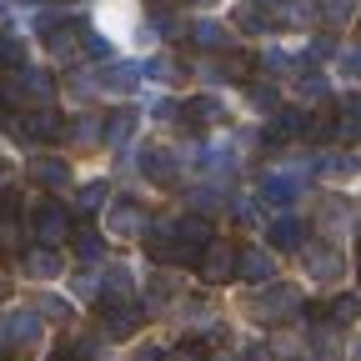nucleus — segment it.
I'll use <instances>...</instances> for the list:
<instances>
[{
    "label": "nucleus",
    "mask_w": 361,
    "mask_h": 361,
    "mask_svg": "<svg viewBox=\"0 0 361 361\" xmlns=\"http://www.w3.org/2000/svg\"><path fill=\"white\" fill-rule=\"evenodd\" d=\"M30 231H35L40 246H61V241L71 236V211L56 206V201H45V206L35 211V221H30Z\"/></svg>",
    "instance_id": "f257e3e1"
},
{
    "label": "nucleus",
    "mask_w": 361,
    "mask_h": 361,
    "mask_svg": "<svg viewBox=\"0 0 361 361\" xmlns=\"http://www.w3.org/2000/svg\"><path fill=\"white\" fill-rule=\"evenodd\" d=\"M236 256H241V251H231L226 241H211V246L201 251V261H196V271H201V281H211V286H221V281H231V271H236Z\"/></svg>",
    "instance_id": "f03ea898"
},
{
    "label": "nucleus",
    "mask_w": 361,
    "mask_h": 361,
    "mask_svg": "<svg viewBox=\"0 0 361 361\" xmlns=\"http://www.w3.org/2000/svg\"><path fill=\"white\" fill-rule=\"evenodd\" d=\"M301 306V296L291 291V286H276L271 281L266 291H256V316H271V322H281V316H291Z\"/></svg>",
    "instance_id": "7ed1b4c3"
},
{
    "label": "nucleus",
    "mask_w": 361,
    "mask_h": 361,
    "mask_svg": "<svg viewBox=\"0 0 361 361\" xmlns=\"http://www.w3.org/2000/svg\"><path fill=\"white\" fill-rule=\"evenodd\" d=\"M0 341H6V346H30V341H40V322H35V311L0 316Z\"/></svg>",
    "instance_id": "20e7f679"
},
{
    "label": "nucleus",
    "mask_w": 361,
    "mask_h": 361,
    "mask_svg": "<svg viewBox=\"0 0 361 361\" xmlns=\"http://www.w3.org/2000/svg\"><path fill=\"white\" fill-rule=\"evenodd\" d=\"M135 326H141V306H135V301H111V306H106V336H111V341L130 336Z\"/></svg>",
    "instance_id": "39448f33"
},
{
    "label": "nucleus",
    "mask_w": 361,
    "mask_h": 361,
    "mask_svg": "<svg viewBox=\"0 0 361 361\" xmlns=\"http://www.w3.org/2000/svg\"><path fill=\"white\" fill-rule=\"evenodd\" d=\"M180 116H186V126H191V130H206V126H216L226 111H221V101H216V96H196V101L180 106Z\"/></svg>",
    "instance_id": "423d86ee"
},
{
    "label": "nucleus",
    "mask_w": 361,
    "mask_h": 361,
    "mask_svg": "<svg viewBox=\"0 0 361 361\" xmlns=\"http://www.w3.org/2000/svg\"><path fill=\"white\" fill-rule=\"evenodd\" d=\"M141 171H146L151 180H161V186H171V180H176V156H171L166 146H146V151H141Z\"/></svg>",
    "instance_id": "0eeeda50"
},
{
    "label": "nucleus",
    "mask_w": 361,
    "mask_h": 361,
    "mask_svg": "<svg viewBox=\"0 0 361 361\" xmlns=\"http://www.w3.org/2000/svg\"><path fill=\"white\" fill-rule=\"evenodd\" d=\"M61 135V116L56 111H35L20 121V141H56Z\"/></svg>",
    "instance_id": "6e6552de"
},
{
    "label": "nucleus",
    "mask_w": 361,
    "mask_h": 361,
    "mask_svg": "<svg viewBox=\"0 0 361 361\" xmlns=\"http://www.w3.org/2000/svg\"><path fill=\"white\" fill-rule=\"evenodd\" d=\"M236 271H241V281H256V286L276 281V276H271V256L266 251H241L236 256Z\"/></svg>",
    "instance_id": "1a4fd4ad"
},
{
    "label": "nucleus",
    "mask_w": 361,
    "mask_h": 361,
    "mask_svg": "<svg viewBox=\"0 0 361 361\" xmlns=\"http://www.w3.org/2000/svg\"><path fill=\"white\" fill-rule=\"evenodd\" d=\"M296 191H301V186H296L291 176H266V180H261L266 206H291V201H296Z\"/></svg>",
    "instance_id": "9d476101"
},
{
    "label": "nucleus",
    "mask_w": 361,
    "mask_h": 361,
    "mask_svg": "<svg viewBox=\"0 0 361 361\" xmlns=\"http://www.w3.org/2000/svg\"><path fill=\"white\" fill-rule=\"evenodd\" d=\"M271 246L296 251V246H301V221H296V216H276V221H271Z\"/></svg>",
    "instance_id": "9b49d317"
},
{
    "label": "nucleus",
    "mask_w": 361,
    "mask_h": 361,
    "mask_svg": "<svg viewBox=\"0 0 361 361\" xmlns=\"http://www.w3.org/2000/svg\"><path fill=\"white\" fill-rule=\"evenodd\" d=\"M306 271H311V276H336V271H341V256L331 251V246H316V251H306Z\"/></svg>",
    "instance_id": "f8f14e48"
},
{
    "label": "nucleus",
    "mask_w": 361,
    "mask_h": 361,
    "mask_svg": "<svg viewBox=\"0 0 361 361\" xmlns=\"http://www.w3.org/2000/svg\"><path fill=\"white\" fill-rule=\"evenodd\" d=\"M30 171H35V180H40V186H51V191H61L66 180H71V171H66L61 161H35Z\"/></svg>",
    "instance_id": "ddd939ff"
},
{
    "label": "nucleus",
    "mask_w": 361,
    "mask_h": 361,
    "mask_svg": "<svg viewBox=\"0 0 361 361\" xmlns=\"http://www.w3.org/2000/svg\"><path fill=\"white\" fill-rule=\"evenodd\" d=\"M336 135L341 141H351V135H361V96H351L341 106V121H336Z\"/></svg>",
    "instance_id": "4468645a"
},
{
    "label": "nucleus",
    "mask_w": 361,
    "mask_h": 361,
    "mask_svg": "<svg viewBox=\"0 0 361 361\" xmlns=\"http://www.w3.org/2000/svg\"><path fill=\"white\" fill-rule=\"evenodd\" d=\"M130 130H135V111H116V116L106 121V141H111V146H121Z\"/></svg>",
    "instance_id": "2eb2a0df"
},
{
    "label": "nucleus",
    "mask_w": 361,
    "mask_h": 361,
    "mask_svg": "<svg viewBox=\"0 0 361 361\" xmlns=\"http://www.w3.org/2000/svg\"><path fill=\"white\" fill-rule=\"evenodd\" d=\"M301 130H306V116H301V111H281L271 135H276V141H291V135H301Z\"/></svg>",
    "instance_id": "dca6fc26"
},
{
    "label": "nucleus",
    "mask_w": 361,
    "mask_h": 361,
    "mask_svg": "<svg viewBox=\"0 0 361 361\" xmlns=\"http://www.w3.org/2000/svg\"><path fill=\"white\" fill-rule=\"evenodd\" d=\"M316 171H322V176H351V171H356V161H351V156L326 151V156H316Z\"/></svg>",
    "instance_id": "f3484780"
},
{
    "label": "nucleus",
    "mask_w": 361,
    "mask_h": 361,
    "mask_svg": "<svg viewBox=\"0 0 361 361\" xmlns=\"http://www.w3.org/2000/svg\"><path fill=\"white\" fill-rule=\"evenodd\" d=\"M191 35H196V45H206V51H216V45H226V30H221L216 20H196V25H191Z\"/></svg>",
    "instance_id": "a211bd4d"
},
{
    "label": "nucleus",
    "mask_w": 361,
    "mask_h": 361,
    "mask_svg": "<svg viewBox=\"0 0 361 361\" xmlns=\"http://www.w3.org/2000/svg\"><path fill=\"white\" fill-rule=\"evenodd\" d=\"M135 80H141V66H111L106 71V85H116V90H130Z\"/></svg>",
    "instance_id": "6ab92c4d"
},
{
    "label": "nucleus",
    "mask_w": 361,
    "mask_h": 361,
    "mask_svg": "<svg viewBox=\"0 0 361 361\" xmlns=\"http://www.w3.org/2000/svg\"><path fill=\"white\" fill-rule=\"evenodd\" d=\"M25 266L35 271V276H56V271H61V256H56V251H35Z\"/></svg>",
    "instance_id": "aec40b11"
},
{
    "label": "nucleus",
    "mask_w": 361,
    "mask_h": 361,
    "mask_svg": "<svg viewBox=\"0 0 361 361\" xmlns=\"http://www.w3.org/2000/svg\"><path fill=\"white\" fill-rule=\"evenodd\" d=\"M135 221H141V216H135V206L121 201V206L111 211V231H135Z\"/></svg>",
    "instance_id": "412c9836"
},
{
    "label": "nucleus",
    "mask_w": 361,
    "mask_h": 361,
    "mask_svg": "<svg viewBox=\"0 0 361 361\" xmlns=\"http://www.w3.org/2000/svg\"><path fill=\"white\" fill-rule=\"evenodd\" d=\"M75 251H80V261H101V236L96 231H80L75 236Z\"/></svg>",
    "instance_id": "4be33fe9"
},
{
    "label": "nucleus",
    "mask_w": 361,
    "mask_h": 361,
    "mask_svg": "<svg viewBox=\"0 0 361 361\" xmlns=\"http://www.w3.org/2000/svg\"><path fill=\"white\" fill-rule=\"evenodd\" d=\"M101 201H106V180H90V186L80 191V211H96Z\"/></svg>",
    "instance_id": "5701e85b"
},
{
    "label": "nucleus",
    "mask_w": 361,
    "mask_h": 361,
    "mask_svg": "<svg viewBox=\"0 0 361 361\" xmlns=\"http://www.w3.org/2000/svg\"><path fill=\"white\" fill-rule=\"evenodd\" d=\"M351 316H361V301H356V296H341V301L331 306V322H351Z\"/></svg>",
    "instance_id": "b1692460"
},
{
    "label": "nucleus",
    "mask_w": 361,
    "mask_h": 361,
    "mask_svg": "<svg viewBox=\"0 0 361 361\" xmlns=\"http://www.w3.org/2000/svg\"><path fill=\"white\" fill-rule=\"evenodd\" d=\"M0 66H20V40L0 35Z\"/></svg>",
    "instance_id": "393cba45"
},
{
    "label": "nucleus",
    "mask_w": 361,
    "mask_h": 361,
    "mask_svg": "<svg viewBox=\"0 0 361 361\" xmlns=\"http://www.w3.org/2000/svg\"><path fill=\"white\" fill-rule=\"evenodd\" d=\"M35 311H45V316H71V306H66V301H56V296H40V301H35Z\"/></svg>",
    "instance_id": "a878e982"
},
{
    "label": "nucleus",
    "mask_w": 361,
    "mask_h": 361,
    "mask_svg": "<svg viewBox=\"0 0 361 361\" xmlns=\"http://www.w3.org/2000/svg\"><path fill=\"white\" fill-rule=\"evenodd\" d=\"M171 361H206V351H201V341H186L180 351H171Z\"/></svg>",
    "instance_id": "bb28decb"
},
{
    "label": "nucleus",
    "mask_w": 361,
    "mask_h": 361,
    "mask_svg": "<svg viewBox=\"0 0 361 361\" xmlns=\"http://www.w3.org/2000/svg\"><path fill=\"white\" fill-rule=\"evenodd\" d=\"M301 90H306V101H322V96H326V80H322V75H306Z\"/></svg>",
    "instance_id": "cd10ccee"
},
{
    "label": "nucleus",
    "mask_w": 361,
    "mask_h": 361,
    "mask_svg": "<svg viewBox=\"0 0 361 361\" xmlns=\"http://www.w3.org/2000/svg\"><path fill=\"white\" fill-rule=\"evenodd\" d=\"M20 241V231H16V221H0V251H11Z\"/></svg>",
    "instance_id": "c85d7f7f"
},
{
    "label": "nucleus",
    "mask_w": 361,
    "mask_h": 361,
    "mask_svg": "<svg viewBox=\"0 0 361 361\" xmlns=\"http://www.w3.org/2000/svg\"><path fill=\"white\" fill-rule=\"evenodd\" d=\"M351 11H356V6H351V0H326V16H331V20H346Z\"/></svg>",
    "instance_id": "c756f323"
},
{
    "label": "nucleus",
    "mask_w": 361,
    "mask_h": 361,
    "mask_svg": "<svg viewBox=\"0 0 361 361\" xmlns=\"http://www.w3.org/2000/svg\"><path fill=\"white\" fill-rule=\"evenodd\" d=\"M56 361H85V346H61Z\"/></svg>",
    "instance_id": "7c9ffc66"
},
{
    "label": "nucleus",
    "mask_w": 361,
    "mask_h": 361,
    "mask_svg": "<svg viewBox=\"0 0 361 361\" xmlns=\"http://www.w3.org/2000/svg\"><path fill=\"white\" fill-rule=\"evenodd\" d=\"M341 71L346 75H361V56H341Z\"/></svg>",
    "instance_id": "2f4dec72"
},
{
    "label": "nucleus",
    "mask_w": 361,
    "mask_h": 361,
    "mask_svg": "<svg viewBox=\"0 0 361 361\" xmlns=\"http://www.w3.org/2000/svg\"><path fill=\"white\" fill-rule=\"evenodd\" d=\"M135 361H166V351H156V346H151V351H141Z\"/></svg>",
    "instance_id": "473e14b6"
},
{
    "label": "nucleus",
    "mask_w": 361,
    "mask_h": 361,
    "mask_svg": "<svg viewBox=\"0 0 361 361\" xmlns=\"http://www.w3.org/2000/svg\"><path fill=\"white\" fill-rule=\"evenodd\" d=\"M6 176H11V161H0V180H6Z\"/></svg>",
    "instance_id": "72a5a7b5"
},
{
    "label": "nucleus",
    "mask_w": 361,
    "mask_h": 361,
    "mask_svg": "<svg viewBox=\"0 0 361 361\" xmlns=\"http://www.w3.org/2000/svg\"><path fill=\"white\" fill-rule=\"evenodd\" d=\"M356 271H361V246H356Z\"/></svg>",
    "instance_id": "f704fd0d"
},
{
    "label": "nucleus",
    "mask_w": 361,
    "mask_h": 361,
    "mask_svg": "<svg viewBox=\"0 0 361 361\" xmlns=\"http://www.w3.org/2000/svg\"><path fill=\"white\" fill-rule=\"evenodd\" d=\"M216 361H231V356H216Z\"/></svg>",
    "instance_id": "c9c22d12"
},
{
    "label": "nucleus",
    "mask_w": 361,
    "mask_h": 361,
    "mask_svg": "<svg viewBox=\"0 0 361 361\" xmlns=\"http://www.w3.org/2000/svg\"><path fill=\"white\" fill-rule=\"evenodd\" d=\"M0 11H6V0H0Z\"/></svg>",
    "instance_id": "e433bc0d"
}]
</instances>
